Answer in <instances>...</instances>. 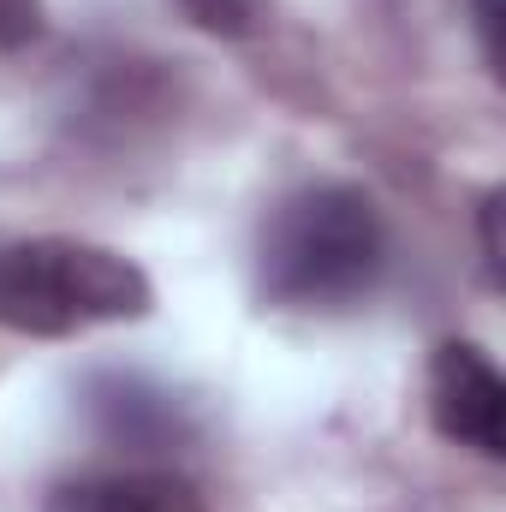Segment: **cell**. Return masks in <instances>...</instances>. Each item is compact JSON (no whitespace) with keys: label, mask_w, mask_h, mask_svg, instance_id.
<instances>
[{"label":"cell","mask_w":506,"mask_h":512,"mask_svg":"<svg viewBox=\"0 0 506 512\" xmlns=\"http://www.w3.org/2000/svg\"><path fill=\"white\" fill-rule=\"evenodd\" d=\"M429 417L453 447H471L483 459L506 453V382L471 340H441L429 358Z\"/></svg>","instance_id":"3957f363"},{"label":"cell","mask_w":506,"mask_h":512,"mask_svg":"<svg viewBox=\"0 0 506 512\" xmlns=\"http://www.w3.org/2000/svg\"><path fill=\"white\" fill-rule=\"evenodd\" d=\"M501 191H489V197H483V262H489V280H501Z\"/></svg>","instance_id":"9c48e42d"},{"label":"cell","mask_w":506,"mask_h":512,"mask_svg":"<svg viewBox=\"0 0 506 512\" xmlns=\"http://www.w3.org/2000/svg\"><path fill=\"white\" fill-rule=\"evenodd\" d=\"M185 12V24H197L203 36L221 42H245L262 30V0H173Z\"/></svg>","instance_id":"8992f818"},{"label":"cell","mask_w":506,"mask_h":512,"mask_svg":"<svg viewBox=\"0 0 506 512\" xmlns=\"http://www.w3.org/2000/svg\"><path fill=\"white\" fill-rule=\"evenodd\" d=\"M48 512H203V495L173 471H114L60 483Z\"/></svg>","instance_id":"5b68a950"},{"label":"cell","mask_w":506,"mask_h":512,"mask_svg":"<svg viewBox=\"0 0 506 512\" xmlns=\"http://www.w3.org/2000/svg\"><path fill=\"white\" fill-rule=\"evenodd\" d=\"M471 18H477V42H483V66L501 78V60H506V48H501V18H506V0H477L471 6Z\"/></svg>","instance_id":"ba28073f"},{"label":"cell","mask_w":506,"mask_h":512,"mask_svg":"<svg viewBox=\"0 0 506 512\" xmlns=\"http://www.w3.org/2000/svg\"><path fill=\"white\" fill-rule=\"evenodd\" d=\"M387 274V227L370 191L322 179L274 203L256 245V292L274 310L340 316L358 310Z\"/></svg>","instance_id":"6da1fadb"},{"label":"cell","mask_w":506,"mask_h":512,"mask_svg":"<svg viewBox=\"0 0 506 512\" xmlns=\"http://www.w3.org/2000/svg\"><path fill=\"white\" fill-rule=\"evenodd\" d=\"M78 411L108 447H126V453H167L191 441L185 399L143 370H90L78 382Z\"/></svg>","instance_id":"277c9868"},{"label":"cell","mask_w":506,"mask_h":512,"mask_svg":"<svg viewBox=\"0 0 506 512\" xmlns=\"http://www.w3.org/2000/svg\"><path fill=\"white\" fill-rule=\"evenodd\" d=\"M42 36V0H0V48H24Z\"/></svg>","instance_id":"52a82bcc"},{"label":"cell","mask_w":506,"mask_h":512,"mask_svg":"<svg viewBox=\"0 0 506 512\" xmlns=\"http://www.w3.org/2000/svg\"><path fill=\"white\" fill-rule=\"evenodd\" d=\"M155 310L149 274L96 239H12L0 245V328L30 340H72L90 328L143 322Z\"/></svg>","instance_id":"7a4b0ae2"}]
</instances>
